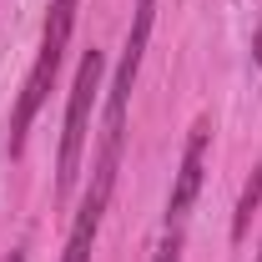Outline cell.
<instances>
[{
  "instance_id": "6da1fadb",
  "label": "cell",
  "mask_w": 262,
  "mask_h": 262,
  "mask_svg": "<svg viewBox=\"0 0 262 262\" xmlns=\"http://www.w3.org/2000/svg\"><path fill=\"white\" fill-rule=\"evenodd\" d=\"M76 10H81V0H51V10H46L40 51H35V66H31V76H26V91H20L15 116H10V151L26 146V131H31V121L40 116V106L51 96V81H56V71H61L66 40H71V26H76Z\"/></svg>"
},
{
  "instance_id": "7a4b0ae2",
  "label": "cell",
  "mask_w": 262,
  "mask_h": 262,
  "mask_svg": "<svg viewBox=\"0 0 262 262\" xmlns=\"http://www.w3.org/2000/svg\"><path fill=\"white\" fill-rule=\"evenodd\" d=\"M101 71H106V56L96 46L81 56V71H76V86H71V106H66V131H61V157H56V187L71 192L76 177H81V157H86V131H91V106H96L101 91Z\"/></svg>"
},
{
  "instance_id": "3957f363",
  "label": "cell",
  "mask_w": 262,
  "mask_h": 262,
  "mask_svg": "<svg viewBox=\"0 0 262 262\" xmlns=\"http://www.w3.org/2000/svg\"><path fill=\"white\" fill-rule=\"evenodd\" d=\"M116 162H121V146H101L96 166H91V187L76 207V222H71V237H66V257L61 262H91V247H96L101 217H106V202H111V187H116Z\"/></svg>"
},
{
  "instance_id": "277c9868",
  "label": "cell",
  "mask_w": 262,
  "mask_h": 262,
  "mask_svg": "<svg viewBox=\"0 0 262 262\" xmlns=\"http://www.w3.org/2000/svg\"><path fill=\"white\" fill-rule=\"evenodd\" d=\"M151 20H157V0H136L126 51H121L116 81H111V91H106V141H111V146H121V131H126V106H131V86H136L141 56H146V40H151Z\"/></svg>"
},
{
  "instance_id": "5b68a950",
  "label": "cell",
  "mask_w": 262,
  "mask_h": 262,
  "mask_svg": "<svg viewBox=\"0 0 262 262\" xmlns=\"http://www.w3.org/2000/svg\"><path fill=\"white\" fill-rule=\"evenodd\" d=\"M207 141H212V121L202 116L187 136V151H182V166H177V182H171V196H166V222H182L192 212L196 192H202V171H207Z\"/></svg>"
},
{
  "instance_id": "8992f818",
  "label": "cell",
  "mask_w": 262,
  "mask_h": 262,
  "mask_svg": "<svg viewBox=\"0 0 262 262\" xmlns=\"http://www.w3.org/2000/svg\"><path fill=\"white\" fill-rule=\"evenodd\" d=\"M262 207V162L257 171H252V182L242 187V196H237V212H232V242H242L247 237V227H252V212Z\"/></svg>"
},
{
  "instance_id": "52a82bcc",
  "label": "cell",
  "mask_w": 262,
  "mask_h": 262,
  "mask_svg": "<svg viewBox=\"0 0 262 262\" xmlns=\"http://www.w3.org/2000/svg\"><path fill=\"white\" fill-rule=\"evenodd\" d=\"M151 262H182V242H177V237H171V242H162Z\"/></svg>"
},
{
  "instance_id": "ba28073f",
  "label": "cell",
  "mask_w": 262,
  "mask_h": 262,
  "mask_svg": "<svg viewBox=\"0 0 262 262\" xmlns=\"http://www.w3.org/2000/svg\"><path fill=\"white\" fill-rule=\"evenodd\" d=\"M252 66H262V20H257V35H252Z\"/></svg>"
},
{
  "instance_id": "9c48e42d",
  "label": "cell",
  "mask_w": 262,
  "mask_h": 262,
  "mask_svg": "<svg viewBox=\"0 0 262 262\" xmlns=\"http://www.w3.org/2000/svg\"><path fill=\"white\" fill-rule=\"evenodd\" d=\"M5 262H26V257H20V252H10V257H5Z\"/></svg>"
},
{
  "instance_id": "30bf717a",
  "label": "cell",
  "mask_w": 262,
  "mask_h": 262,
  "mask_svg": "<svg viewBox=\"0 0 262 262\" xmlns=\"http://www.w3.org/2000/svg\"><path fill=\"white\" fill-rule=\"evenodd\" d=\"M257 262H262V252H257Z\"/></svg>"
}]
</instances>
